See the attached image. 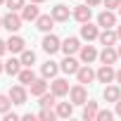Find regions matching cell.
<instances>
[{"mask_svg": "<svg viewBox=\"0 0 121 121\" xmlns=\"http://www.w3.org/2000/svg\"><path fill=\"white\" fill-rule=\"evenodd\" d=\"M22 22H24V19H22V14H17V12H12V10H10V12L3 17V29H7L10 33H14V31H19V29H22Z\"/></svg>", "mask_w": 121, "mask_h": 121, "instance_id": "obj_1", "label": "cell"}, {"mask_svg": "<svg viewBox=\"0 0 121 121\" xmlns=\"http://www.w3.org/2000/svg\"><path fill=\"white\" fill-rule=\"evenodd\" d=\"M69 97H71L74 104H86V102H88V90H86V86H83V83L74 86V88L69 90Z\"/></svg>", "mask_w": 121, "mask_h": 121, "instance_id": "obj_2", "label": "cell"}, {"mask_svg": "<svg viewBox=\"0 0 121 121\" xmlns=\"http://www.w3.org/2000/svg\"><path fill=\"white\" fill-rule=\"evenodd\" d=\"M43 50H45L48 55H55L57 50H62V40H59L55 33H48V36L43 38Z\"/></svg>", "mask_w": 121, "mask_h": 121, "instance_id": "obj_3", "label": "cell"}, {"mask_svg": "<svg viewBox=\"0 0 121 121\" xmlns=\"http://www.w3.org/2000/svg\"><path fill=\"white\" fill-rule=\"evenodd\" d=\"M59 69H62L64 74H76V71L81 69V62H78L74 55H67L62 62H59Z\"/></svg>", "mask_w": 121, "mask_h": 121, "instance_id": "obj_4", "label": "cell"}, {"mask_svg": "<svg viewBox=\"0 0 121 121\" xmlns=\"http://www.w3.org/2000/svg\"><path fill=\"white\" fill-rule=\"evenodd\" d=\"M95 74H97V81H100V83H112V81H116V71H114L112 64H102Z\"/></svg>", "mask_w": 121, "mask_h": 121, "instance_id": "obj_5", "label": "cell"}, {"mask_svg": "<svg viewBox=\"0 0 121 121\" xmlns=\"http://www.w3.org/2000/svg\"><path fill=\"white\" fill-rule=\"evenodd\" d=\"M76 78H78V83L86 86V83H93V81L97 78V74L90 69V64H81V69L76 71Z\"/></svg>", "mask_w": 121, "mask_h": 121, "instance_id": "obj_6", "label": "cell"}, {"mask_svg": "<svg viewBox=\"0 0 121 121\" xmlns=\"http://www.w3.org/2000/svg\"><path fill=\"white\" fill-rule=\"evenodd\" d=\"M50 90H52L57 97H64V95H69L71 88H69V81H67V78H55V81L50 83Z\"/></svg>", "mask_w": 121, "mask_h": 121, "instance_id": "obj_7", "label": "cell"}, {"mask_svg": "<svg viewBox=\"0 0 121 121\" xmlns=\"http://www.w3.org/2000/svg\"><path fill=\"white\" fill-rule=\"evenodd\" d=\"M97 26H102V29H112V26H116V14H114L112 10L100 12V14H97Z\"/></svg>", "mask_w": 121, "mask_h": 121, "instance_id": "obj_8", "label": "cell"}, {"mask_svg": "<svg viewBox=\"0 0 121 121\" xmlns=\"http://www.w3.org/2000/svg\"><path fill=\"white\" fill-rule=\"evenodd\" d=\"M10 100H12V104H24L26 102V88H24V83L10 88Z\"/></svg>", "mask_w": 121, "mask_h": 121, "instance_id": "obj_9", "label": "cell"}, {"mask_svg": "<svg viewBox=\"0 0 121 121\" xmlns=\"http://www.w3.org/2000/svg\"><path fill=\"white\" fill-rule=\"evenodd\" d=\"M78 55H81V62H83V64H90V62H95V59L100 57L97 50H95V45H81Z\"/></svg>", "mask_w": 121, "mask_h": 121, "instance_id": "obj_10", "label": "cell"}, {"mask_svg": "<svg viewBox=\"0 0 121 121\" xmlns=\"http://www.w3.org/2000/svg\"><path fill=\"white\" fill-rule=\"evenodd\" d=\"M52 26H55V17H52V14H40V17L36 19V29L43 31V33H50Z\"/></svg>", "mask_w": 121, "mask_h": 121, "instance_id": "obj_11", "label": "cell"}, {"mask_svg": "<svg viewBox=\"0 0 121 121\" xmlns=\"http://www.w3.org/2000/svg\"><path fill=\"white\" fill-rule=\"evenodd\" d=\"M90 14H93V7L90 5H76V10H74V19L81 22V24L90 22Z\"/></svg>", "mask_w": 121, "mask_h": 121, "instance_id": "obj_12", "label": "cell"}, {"mask_svg": "<svg viewBox=\"0 0 121 121\" xmlns=\"http://www.w3.org/2000/svg\"><path fill=\"white\" fill-rule=\"evenodd\" d=\"M81 38L83 40H95V38H100V31H97V26L95 24H90V22H86L83 26H81Z\"/></svg>", "mask_w": 121, "mask_h": 121, "instance_id": "obj_13", "label": "cell"}, {"mask_svg": "<svg viewBox=\"0 0 121 121\" xmlns=\"http://www.w3.org/2000/svg\"><path fill=\"white\" fill-rule=\"evenodd\" d=\"M119 59V52L114 50V45H104V50L100 52V62L102 64H114Z\"/></svg>", "mask_w": 121, "mask_h": 121, "instance_id": "obj_14", "label": "cell"}, {"mask_svg": "<svg viewBox=\"0 0 121 121\" xmlns=\"http://www.w3.org/2000/svg\"><path fill=\"white\" fill-rule=\"evenodd\" d=\"M38 17H40V12H38L36 3H29V5L22 7V19H24V22H36Z\"/></svg>", "mask_w": 121, "mask_h": 121, "instance_id": "obj_15", "label": "cell"}, {"mask_svg": "<svg viewBox=\"0 0 121 121\" xmlns=\"http://www.w3.org/2000/svg\"><path fill=\"white\" fill-rule=\"evenodd\" d=\"M24 45H26V43H24L22 36H10V38H7V52H19V55H22V50H26Z\"/></svg>", "mask_w": 121, "mask_h": 121, "instance_id": "obj_16", "label": "cell"}, {"mask_svg": "<svg viewBox=\"0 0 121 121\" xmlns=\"http://www.w3.org/2000/svg\"><path fill=\"white\" fill-rule=\"evenodd\" d=\"M78 50H81V40H78V38H74V36H71V38H67V40L62 43V52H64V55H76Z\"/></svg>", "mask_w": 121, "mask_h": 121, "instance_id": "obj_17", "label": "cell"}, {"mask_svg": "<svg viewBox=\"0 0 121 121\" xmlns=\"http://www.w3.org/2000/svg\"><path fill=\"white\" fill-rule=\"evenodd\" d=\"M50 14L55 17V22H69V17H71V12H69L67 5H55Z\"/></svg>", "mask_w": 121, "mask_h": 121, "instance_id": "obj_18", "label": "cell"}, {"mask_svg": "<svg viewBox=\"0 0 121 121\" xmlns=\"http://www.w3.org/2000/svg\"><path fill=\"white\" fill-rule=\"evenodd\" d=\"M57 71H59V64H57V62H52V59H48V62L40 67V74H43L45 78H55V76H57Z\"/></svg>", "mask_w": 121, "mask_h": 121, "instance_id": "obj_19", "label": "cell"}, {"mask_svg": "<svg viewBox=\"0 0 121 121\" xmlns=\"http://www.w3.org/2000/svg\"><path fill=\"white\" fill-rule=\"evenodd\" d=\"M43 93H48V81H45V76H43V78H36V81L31 83V95L40 97Z\"/></svg>", "mask_w": 121, "mask_h": 121, "instance_id": "obj_20", "label": "cell"}, {"mask_svg": "<svg viewBox=\"0 0 121 121\" xmlns=\"http://www.w3.org/2000/svg\"><path fill=\"white\" fill-rule=\"evenodd\" d=\"M104 100H107V102H119V100H121V88L107 83V88H104Z\"/></svg>", "mask_w": 121, "mask_h": 121, "instance_id": "obj_21", "label": "cell"}, {"mask_svg": "<svg viewBox=\"0 0 121 121\" xmlns=\"http://www.w3.org/2000/svg\"><path fill=\"white\" fill-rule=\"evenodd\" d=\"M97 112H100V109H97V102L88 100V102H86V109H83V119H86V121H95V119H97Z\"/></svg>", "mask_w": 121, "mask_h": 121, "instance_id": "obj_22", "label": "cell"}, {"mask_svg": "<svg viewBox=\"0 0 121 121\" xmlns=\"http://www.w3.org/2000/svg\"><path fill=\"white\" fill-rule=\"evenodd\" d=\"M57 116H62V119H69L74 114V102H57Z\"/></svg>", "mask_w": 121, "mask_h": 121, "instance_id": "obj_23", "label": "cell"}, {"mask_svg": "<svg viewBox=\"0 0 121 121\" xmlns=\"http://www.w3.org/2000/svg\"><path fill=\"white\" fill-rule=\"evenodd\" d=\"M116 40H119V33L112 31V29H104V31L100 33V43H102V45H114Z\"/></svg>", "mask_w": 121, "mask_h": 121, "instance_id": "obj_24", "label": "cell"}, {"mask_svg": "<svg viewBox=\"0 0 121 121\" xmlns=\"http://www.w3.org/2000/svg\"><path fill=\"white\" fill-rule=\"evenodd\" d=\"M17 78H19V83L31 86V83L36 81V74H33V69H31V67H26V69H22V71L17 74Z\"/></svg>", "mask_w": 121, "mask_h": 121, "instance_id": "obj_25", "label": "cell"}, {"mask_svg": "<svg viewBox=\"0 0 121 121\" xmlns=\"http://www.w3.org/2000/svg\"><path fill=\"white\" fill-rule=\"evenodd\" d=\"M22 67H24V64H22V59H14V57L5 62V71H7L10 76H17V74L22 71Z\"/></svg>", "mask_w": 121, "mask_h": 121, "instance_id": "obj_26", "label": "cell"}, {"mask_svg": "<svg viewBox=\"0 0 121 121\" xmlns=\"http://www.w3.org/2000/svg\"><path fill=\"white\" fill-rule=\"evenodd\" d=\"M22 64L24 67H33V62H36V52L33 50H22Z\"/></svg>", "mask_w": 121, "mask_h": 121, "instance_id": "obj_27", "label": "cell"}, {"mask_svg": "<svg viewBox=\"0 0 121 121\" xmlns=\"http://www.w3.org/2000/svg\"><path fill=\"white\" fill-rule=\"evenodd\" d=\"M55 100H57V95L50 90V95H48V93H43V95H40V102H38V104H40V107H52V104H55Z\"/></svg>", "mask_w": 121, "mask_h": 121, "instance_id": "obj_28", "label": "cell"}, {"mask_svg": "<svg viewBox=\"0 0 121 121\" xmlns=\"http://www.w3.org/2000/svg\"><path fill=\"white\" fill-rule=\"evenodd\" d=\"M57 116V112H52L50 107H40V112H38V119H43V121H52Z\"/></svg>", "mask_w": 121, "mask_h": 121, "instance_id": "obj_29", "label": "cell"}, {"mask_svg": "<svg viewBox=\"0 0 121 121\" xmlns=\"http://www.w3.org/2000/svg\"><path fill=\"white\" fill-rule=\"evenodd\" d=\"M10 107H12V100H10V95H0V114L10 112Z\"/></svg>", "mask_w": 121, "mask_h": 121, "instance_id": "obj_30", "label": "cell"}, {"mask_svg": "<svg viewBox=\"0 0 121 121\" xmlns=\"http://www.w3.org/2000/svg\"><path fill=\"white\" fill-rule=\"evenodd\" d=\"M5 5H7V7L12 10V12H17V10H22V7H24L26 3H24V0H5Z\"/></svg>", "mask_w": 121, "mask_h": 121, "instance_id": "obj_31", "label": "cell"}, {"mask_svg": "<svg viewBox=\"0 0 121 121\" xmlns=\"http://www.w3.org/2000/svg\"><path fill=\"white\" fill-rule=\"evenodd\" d=\"M112 116H114V114H112L109 109H100V112H97V119H95V121H112Z\"/></svg>", "mask_w": 121, "mask_h": 121, "instance_id": "obj_32", "label": "cell"}, {"mask_svg": "<svg viewBox=\"0 0 121 121\" xmlns=\"http://www.w3.org/2000/svg\"><path fill=\"white\" fill-rule=\"evenodd\" d=\"M102 3H104L107 10H119L121 7V0H102Z\"/></svg>", "mask_w": 121, "mask_h": 121, "instance_id": "obj_33", "label": "cell"}, {"mask_svg": "<svg viewBox=\"0 0 121 121\" xmlns=\"http://www.w3.org/2000/svg\"><path fill=\"white\" fill-rule=\"evenodd\" d=\"M3 116H5V121H17V119H19V116H17L14 112H5Z\"/></svg>", "mask_w": 121, "mask_h": 121, "instance_id": "obj_34", "label": "cell"}, {"mask_svg": "<svg viewBox=\"0 0 121 121\" xmlns=\"http://www.w3.org/2000/svg\"><path fill=\"white\" fill-rule=\"evenodd\" d=\"M7 52V40H0V57Z\"/></svg>", "mask_w": 121, "mask_h": 121, "instance_id": "obj_35", "label": "cell"}, {"mask_svg": "<svg viewBox=\"0 0 121 121\" xmlns=\"http://www.w3.org/2000/svg\"><path fill=\"white\" fill-rule=\"evenodd\" d=\"M100 3H102V0H86V5H90V7H97Z\"/></svg>", "mask_w": 121, "mask_h": 121, "instance_id": "obj_36", "label": "cell"}, {"mask_svg": "<svg viewBox=\"0 0 121 121\" xmlns=\"http://www.w3.org/2000/svg\"><path fill=\"white\" fill-rule=\"evenodd\" d=\"M116 83L121 86V69H116Z\"/></svg>", "mask_w": 121, "mask_h": 121, "instance_id": "obj_37", "label": "cell"}, {"mask_svg": "<svg viewBox=\"0 0 121 121\" xmlns=\"http://www.w3.org/2000/svg\"><path fill=\"white\" fill-rule=\"evenodd\" d=\"M116 116H121V100L116 102Z\"/></svg>", "mask_w": 121, "mask_h": 121, "instance_id": "obj_38", "label": "cell"}, {"mask_svg": "<svg viewBox=\"0 0 121 121\" xmlns=\"http://www.w3.org/2000/svg\"><path fill=\"white\" fill-rule=\"evenodd\" d=\"M3 71H5V64H3V62H0V74H3Z\"/></svg>", "mask_w": 121, "mask_h": 121, "instance_id": "obj_39", "label": "cell"}, {"mask_svg": "<svg viewBox=\"0 0 121 121\" xmlns=\"http://www.w3.org/2000/svg\"><path fill=\"white\" fill-rule=\"evenodd\" d=\"M116 33H119V40H121V26H119V29H116Z\"/></svg>", "mask_w": 121, "mask_h": 121, "instance_id": "obj_40", "label": "cell"}, {"mask_svg": "<svg viewBox=\"0 0 121 121\" xmlns=\"http://www.w3.org/2000/svg\"><path fill=\"white\" fill-rule=\"evenodd\" d=\"M29 3H36V5H38V3H43V0H29Z\"/></svg>", "mask_w": 121, "mask_h": 121, "instance_id": "obj_41", "label": "cell"}, {"mask_svg": "<svg viewBox=\"0 0 121 121\" xmlns=\"http://www.w3.org/2000/svg\"><path fill=\"white\" fill-rule=\"evenodd\" d=\"M116 52H119V57H121V45H119V48H116Z\"/></svg>", "mask_w": 121, "mask_h": 121, "instance_id": "obj_42", "label": "cell"}, {"mask_svg": "<svg viewBox=\"0 0 121 121\" xmlns=\"http://www.w3.org/2000/svg\"><path fill=\"white\" fill-rule=\"evenodd\" d=\"M0 29H3V17H0Z\"/></svg>", "mask_w": 121, "mask_h": 121, "instance_id": "obj_43", "label": "cell"}, {"mask_svg": "<svg viewBox=\"0 0 121 121\" xmlns=\"http://www.w3.org/2000/svg\"><path fill=\"white\" fill-rule=\"evenodd\" d=\"M119 17H121V7H119Z\"/></svg>", "mask_w": 121, "mask_h": 121, "instance_id": "obj_44", "label": "cell"}, {"mask_svg": "<svg viewBox=\"0 0 121 121\" xmlns=\"http://www.w3.org/2000/svg\"><path fill=\"white\" fill-rule=\"evenodd\" d=\"M0 3H5V0H0Z\"/></svg>", "mask_w": 121, "mask_h": 121, "instance_id": "obj_45", "label": "cell"}]
</instances>
